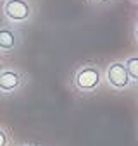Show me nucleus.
<instances>
[{"instance_id": "f257e3e1", "label": "nucleus", "mask_w": 138, "mask_h": 146, "mask_svg": "<svg viewBox=\"0 0 138 146\" xmlns=\"http://www.w3.org/2000/svg\"><path fill=\"white\" fill-rule=\"evenodd\" d=\"M74 83L81 91H92L100 84V69L97 65H85L76 72Z\"/></svg>"}, {"instance_id": "f03ea898", "label": "nucleus", "mask_w": 138, "mask_h": 146, "mask_svg": "<svg viewBox=\"0 0 138 146\" xmlns=\"http://www.w3.org/2000/svg\"><path fill=\"white\" fill-rule=\"evenodd\" d=\"M4 12L5 16L11 19V21H26L31 14V7L26 0H7L5 2V7H4Z\"/></svg>"}, {"instance_id": "7ed1b4c3", "label": "nucleus", "mask_w": 138, "mask_h": 146, "mask_svg": "<svg viewBox=\"0 0 138 146\" xmlns=\"http://www.w3.org/2000/svg\"><path fill=\"white\" fill-rule=\"evenodd\" d=\"M107 81L109 84H112L114 88H126L129 84V76H128V70L124 67V64L121 62H114L109 65L107 69Z\"/></svg>"}, {"instance_id": "20e7f679", "label": "nucleus", "mask_w": 138, "mask_h": 146, "mask_svg": "<svg viewBox=\"0 0 138 146\" xmlns=\"http://www.w3.org/2000/svg\"><path fill=\"white\" fill-rule=\"evenodd\" d=\"M21 84V76L14 70H2L0 74V90L2 91H14Z\"/></svg>"}, {"instance_id": "39448f33", "label": "nucleus", "mask_w": 138, "mask_h": 146, "mask_svg": "<svg viewBox=\"0 0 138 146\" xmlns=\"http://www.w3.org/2000/svg\"><path fill=\"white\" fill-rule=\"evenodd\" d=\"M16 46V33L9 28H0V48L12 50Z\"/></svg>"}, {"instance_id": "423d86ee", "label": "nucleus", "mask_w": 138, "mask_h": 146, "mask_svg": "<svg viewBox=\"0 0 138 146\" xmlns=\"http://www.w3.org/2000/svg\"><path fill=\"white\" fill-rule=\"evenodd\" d=\"M129 79H136L138 81V57H129L124 64Z\"/></svg>"}, {"instance_id": "0eeeda50", "label": "nucleus", "mask_w": 138, "mask_h": 146, "mask_svg": "<svg viewBox=\"0 0 138 146\" xmlns=\"http://www.w3.org/2000/svg\"><path fill=\"white\" fill-rule=\"evenodd\" d=\"M7 144V136H5V132L0 129V146H5Z\"/></svg>"}, {"instance_id": "6e6552de", "label": "nucleus", "mask_w": 138, "mask_h": 146, "mask_svg": "<svg viewBox=\"0 0 138 146\" xmlns=\"http://www.w3.org/2000/svg\"><path fill=\"white\" fill-rule=\"evenodd\" d=\"M135 36H136V40H138V26H136V31H135Z\"/></svg>"}, {"instance_id": "1a4fd4ad", "label": "nucleus", "mask_w": 138, "mask_h": 146, "mask_svg": "<svg viewBox=\"0 0 138 146\" xmlns=\"http://www.w3.org/2000/svg\"><path fill=\"white\" fill-rule=\"evenodd\" d=\"M2 70H4V65H0V74H2Z\"/></svg>"}]
</instances>
